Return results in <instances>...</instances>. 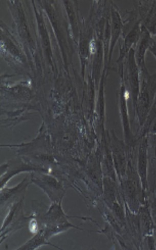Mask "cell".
<instances>
[{
    "mask_svg": "<svg viewBox=\"0 0 156 250\" xmlns=\"http://www.w3.org/2000/svg\"><path fill=\"white\" fill-rule=\"evenodd\" d=\"M148 146L147 139H144L139 149L138 169L139 175L143 183H146L147 176Z\"/></svg>",
    "mask_w": 156,
    "mask_h": 250,
    "instance_id": "6da1fadb",
    "label": "cell"
}]
</instances>
